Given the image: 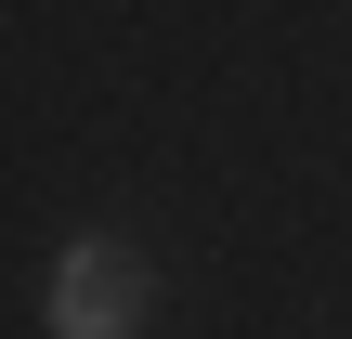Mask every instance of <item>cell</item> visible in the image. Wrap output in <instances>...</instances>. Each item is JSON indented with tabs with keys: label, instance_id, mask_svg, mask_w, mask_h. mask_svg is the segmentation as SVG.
I'll use <instances>...</instances> for the list:
<instances>
[{
	"label": "cell",
	"instance_id": "1",
	"mask_svg": "<svg viewBox=\"0 0 352 339\" xmlns=\"http://www.w3.org/2000/svg\"><path fill=\"white\" fill-rule=\"evenodd\" d=\"M144 287H157V274H144L131 235H65L39 314H52V339H131V327H144Z\"/></svg>",
	"mask_w": 352,
	"mask_h": 339
}]
</instances>
